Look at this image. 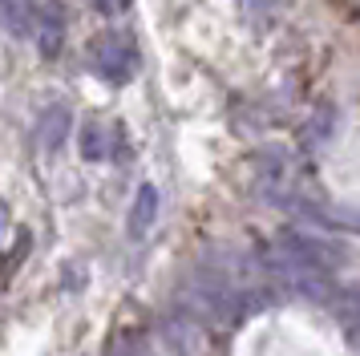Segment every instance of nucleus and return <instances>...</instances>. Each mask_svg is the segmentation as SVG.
Listing matches in <instances>:
<instances>
[{
    "instance_id": "20e7f679",
    "label": "nucleus",
    "mask_w": 360,
    "mask_h": 356,
    "mask_svg": "<svg viewBox=\"0 0 360 356\" xmlns=\"http://www.w3.org/2000/svg\"><path fill=\"white\" fill-rule=\"evenodd\" d=\"M0 16H4V25L17 32V37H29L37 29V0H0Z\"/></svg>"
},
{
    "instance_id": "f03ea898",
    "label": "nucleus",
    "mask_w": 360,
    "mask_h": 356,
    "mask_svg": "<svg viewBox=\"0 0 360 356\" xmlns=\"http://www.w3.org/2000/svg\"><path fill=\"white\" fill-rule=\"evenodd\" d=\"M37 49H41V57H57L61 53V45H65V4L61 0H49L45 8H41V16H37Z\"/></svg>"
},
{
    "instance_id": "7ed1b4c3",
    "label": "nucleus",
    "mask_w": 360,
    "mask_h": 356,
    "mask_svg": "<svg viewBox=\"0 0 360 356\" xmlns=\"http://www.w3.org/2000/svg\"><path fill=\"white\" fill-rule=\"evenodd\" d=\"M154 219H158V191L146 182V186H138V198H134V207H130L126 231H130L134 239H142L150 227H154Z\"/></svg>"
},
{
    "instance_id": "0eeeda50",
    "label": "nucleus",
    "mask_w": 360,
    "mask_h": 356,
    "mask_svg": "<svg viewBox=\"0 0 360 356\" xmlns=\"http://www.w3.org/2000/svg\"><path fill=\"white\" fill-rule=\"evenodd\" d=\"M94 4H98L105 16H117V13H126V4H130V0H94Z\"/></svg>"
},
{
    "instance_id": "f257e3e1",
    "label": "nucleus",
    "mask_w": 360,
    "mask_h": 356,
    "mask_svg": "<svg viewBox=\"0 0 360 356\" xmlns=\"http://www.w3.org/2000/svg\"><path fill=\"white\" fill-rule=\"evenodd\" d=\"M94 69L110 81H130L138 69V45L122 32H101L94 41Z\"/></svg>"
},
{
    "instance_id": "39448f33",
    "label": "nucleus",
    "mask_w": 360,
    "mask_h": 356,
    "mask_svg": "<svg viewBox=\"0 0 360 356\" xmlns=\"http://www.w3.org/2000/svg\"><path fill=\"white\" fill-rule=\"evenodd\" d=\"M65 129H69V110L65 106H49L45 117H41V126H37V138H41L45 150H57L61 138H65Z\"/></svg>"
},
{
    "instance_id": "423d86ee",
    "label": "nucleus",
    "mask_w": 360,
    "mask_h": 356,
    "mask_svg": "<svg viewBox=\"0 0 360 356\" xmlns=\"http://www.w3.org/2000/svg\"><path fill=\"white\" fill-rule=\"evenodd\" d=\"M82 154L89 162H98V158H105L110 150H105V129L98 126V122H89V126L82 129Z\"/></svg>"
}]
</instances>
